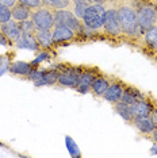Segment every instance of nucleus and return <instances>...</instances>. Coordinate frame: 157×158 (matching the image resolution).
Here are the masks:
<instances>
[{"label":"nucleus","mask_w":157,"mask_h":158,"mask_svg":"<svg viewBox=\"0 0 157 158\" xmlns=\"http://www.w3.org/2000/svg\"><path fill=\"white\" fill-rule=\"evenodd\" d=\"M117 7L118 19L122 28V35H126L129 38H137L141 35V28L137 20V12H135V7L130 3H122L119 2Z\"/></svg>","instance_id":"1"},{"label":"nucleus","mask_w":157,"mask_h":158,"mask_svg":"<svg viewBox=\"0 0 157 158\" xmlns=\"http://www.w3.org/2000/svg\"><path fill=\"white\" fill-rule=\"evenodd\" d=\"M106 6L99 4V3H92L87 6L85 12L83 15V26L91 28V30L99 31L103 30V23H104V16H106Z\"/></svg>","instance_id":"2"},{"label":"nucleus","mask_w":157,"mask_h":158,"mask_svg":"<svg viewBox=\"0 0 157 158\" xmlns=\"http://www.w3.org/2000/svg\"><path fill=\"white\" fill-rule=\"evenodd\" d=\"M135 12L141 33L157 24V6L153 3H141L140 6L135 7Z\"/></svg>","instance_id":"3"},{"label":"nucleus","mask_w":157,"mask_h":158,"mask_svg":"<svg viewBox=\"0 0 157 158\" xmlns=\"http://www.w3.org/2000/svg\"><path fill=\"white\" fill-rule=\"evenodd\" d=\"M53 14H54V24H61V26L72 28L77 35L83 31V22L74 15L72 10H53Z\"/></svg>","instance_id":"4"},{"label":"nucleus","mask_w":157,"mask_h":158,"mask_svg":"<svg viewBox=\"0 0 157 158\" xmlns=\"http://www.w3.org/2000/svg\"><path fill=\"white\" fill-rule=\"evenodd\" d=\"M30 19L34 22L35 27L38 30H52L54 27V14H53V10L48 8L45 6L33 10Z\"/></svg>","instance_id":"5"},{"label":"nucleus","mask_w":157,"mask_h":158,"mask_svg":"<svg viewBox=\"0 0 157 158\" xmlns=\"http://www.w3.org/2000/svg\"><path fill=\"white\" fill-rule=\"evenodd\" d=\"M103 30L111 37H121L122 35V28H121L119 19H118L117 7H110V8L106 10Z\"/></svg>","instance_id":"6"},{"label":"nucleus","mask_w":157,"mask_h":158,"mask_svg":"<svg viewBox=\"0 0 157 158\" xmlns=\"http://www.w3.org/2000/svg\"><path fill=\"white\" fill-rule=\"evenodd\" d=\"M81 69L77 68H68L65 70H61L58 74V84L68 88H76L78 84Z\"/></svg>","instance_id":"7"},{"label":"nucleus","mask_w":157,"mask_h":158,"mask_svg":"<svg viewBox=\"0 0 157 158\" xmlns=\"http://www.w3.org/2000/svg\"><path fill=\"white\" fill-rule=\"evenodd\" d=\"M52 37H53V44H65V42H70L77 37L72 28L61 26V24H54L52 28Z\"/></svg>","instance_id":"8"},{"label":"nucleus","mask_w":157,"mask_h":158,"mask_svg":"<svg viewBox=\"0 0 157 158\" xmlns=\"http://www.w3.org/2000/svg\"><path fill=\"white\" fill-rule=\"evenodd\" d=\"M0 30H2V33L8 38V41L11 42V44H15L18 39L20 38V35H22L19 23L14 19L8 20V22H6V23H2L0 24Z\"/></svg>","instance_id":"9"},{"label":"nucleus","mask_w":157,"mask_h":158,"mask_svg":"<svg viewBox=\"0 0 157 158\" xmlns=\"http://www.w3.org/2000/svg\"><path fill=\"white\" fill-rule=\"evenodd\" d=\"M123 89H125V85L123 82H119V81H112L110 82L108 88H107L106 93L103 95L106 102L111 103V104H115L121 100L122 98V93H123Z\"/></svg>","instance_id":"10"},{"label":"nucleus","mask_w":157,"mask_h":158,"mask_svg":"<svg viewBox=\"0 0 157 158\" xmlns=\"http://www.w3.org/2000/svg\"><path fill=\"white\" fill-rule=\"evenodd\" d=\"M131 124H133L141 134H145V135H151L153 130L156 128V123L153 122L152 116H135Z\"/></svg>","instance_id":"11"},{"label":"nucleus","mask_w":157,"mask_h":158,"mask_svg":"<svg viewBox=\"0 0 157 158\" xmlns=\"http://www.w3.org/2000/svg\"><path fill=\"white\" fill-rule=\"evenodd\" d=\"M96 76H98V74L91 70H81L80 78H78V84L74 89H76L78 93H81V95L88 93L91 91V84H92V81L95 80Z\"/></svg>","instance_id":"12"},{"label":"nucleus","mask_w":157,"mask_h":158,"mask_svg":"<svg viewBox=\"0 0 157 158\" xmlns=\"http://www.w3.org/2000/svg\"><path fill=\"white\" fill-rule=\"evenodd\" d=\"M131 108H133L134 116H151L153 108H155V104L146 98H142L137 103L131 104Z\"/></svg>","instance_id":"13"},{"label":"nucleus","mask_w":157,"mask_h":158,"mask_svg":"<svg viewBox=\"0 0 157 158\" xmlns=\"http://www.w3.org/2000/svg\"><path fill=\"white\" fill-rule=\"evenodd\" d=\"M114 110H115V112L119 115L125 122H127V123H133L135 116H134L133 108H131L130 104H126V103H123V102L119 100L118 103L114 104Z\"/></svg>","instance_id":"14"},{"label":"nucleus","mask_w":157,"mask_h":158,"mask_svg":"<svg viewBox=\"0 0 157 158\" xmlns=\"http://www.w3.org/2000/svg\"><path fill=\"white\" fill-rule=\"evenodd\" d=\"M14 45L19 49H28V50H33V52H39L41 50L35 35H20V38Z\"/></svg>","instance_id":"15"},{"label":"nucleus","mask_w":157,"mask_h":158,"mask_svg":"<svg viewBox=\"0 0 157 158\" xmlns=\"http://www.w3.org/2000/svg\"><path fill=\"white\" fill-rule=\"evenodd\" d=\"M31 12H33V10H31V8H28V7H26V6L19 4V3H16L14 7H11L12 19L16 20L18 23L30 19V18H31Z\"/></svg>","instance_id":"16"},{"label":"nucleus","mask_w":157,"mask_h":158,"mask_svg":"<svg viewBox=\"0 0 157 158\" xmlns=\"http://www.w3.org/2000/svg\"><path fill=\"white\" fill-rule=\"evenodd\" d=\"M110 82H111V81H110L107 77L102 76V74H98V76L95 77V80L92 81V84H91V91L94 92L96 96H100V98H103V95L106 93L107 88H108Z\"/></svg>","instance_id":"17"},{"label":"nucleus","mask_w":157,"mask_h":158,"mask_svg":"<svg viewBox=\"0 0 157 158\" xmlns=\"http://www.w3.org/2000/svg\"><path fill=\"white\" fill-rule=\"evenodd\" d=\"M142 98H145L142 93L138 91L137 88L134 87H125L123 93H122V98H121V102L126 103V104H134L137 103L138 100H141Z\"/></svg>","instance_id":"18"},{"label":"nucleus","mask_w":157,"mask_h":158,"mask_svg":"<svg viewBox=\"0 0 157 158\" xmlns=\"http://www.w3.org/2000/svg\"><path fill=\"white\" fill-rule=\"evenodd\" d=\"M8 69L12 74H16V76H28L33 72V65L23 62V61H15L10 65Z\"/></svg>","instance_id":"19"},{"label":"nucleus","mask_w":157,"mask_h":158,"mask_svg":"<svg viewBox=\"0 0 157 158\" xmlns=\"http://www.w3.org/2000/svg\"><path fill=\"white\" fill-rule=\"evenodd\" d=\"M35 38L41 49H50L53 45V37H52V30H37Z\"/></svg>","instance_id":"20"},{"label":"nucleus","mask_w":157,"mask_h":158,"mask_svg":"<svg viewBox=\"0 0 157 158\" xmlns=\"http://www.w3.org/2000/svg\"><path fill=\"white\" fill-rule=\"evenodd\" d=\"M144 41L145 44L151 48L153 52L157 53V24L152 26L151 28H148L146 31H144Z\"/></svg>","instance_id":"21"},{"label":"nucleus","mask_w":157,"mask_h":158,"mask_svg":"<svg viewBox=\"0 0 157 158\" xmlns=\"http://www.w3.org/2000/svg\"><path fill=\"white\" fill-rule=\"evenodd\" d=\"M42 6L50 10H64L72 7V0H41Z\"/></svg>","instance_id":"22"},{"label":"nucleus","mask_w":157,"mask_h":158,"mask_svg":"<svg viewBox=\"0 0 157 158\" xmlns=\"http://www.w3.org/2000/svg\"><path fill=\"white\" fill-rule=\"evenodd\" d=\"M58 70H44L42 78L39 81V87L41 85H54L58 84Z\"/></svg>","instance_id":"23"},{"label":"nucleus","mask_w":157,"mask_h":158,"mask_svg":"<svg viewBox=\"0 0 157 158\" xmlns=\"http://www.w3.org/2000/svg\"><path fill=\"white\" fill-rule=\"evenodd\" d=\"M19 27H20V33H22V35H35V33H37V30H38L31 19L20 22Z\"/></svg>","instance_id":"24"},{"label":"nucleus","mask_w":157,"mask_h":158,"mask_svg":"<svg viewBox=\"0 0 157 158\" xmlns=\"http://www.w3.org/2000/svg\"><path fill=\"white\" fill-rule=\"evenodd\" d=\"M11 19H12L11 7H7L6 4L0 3V24L8 22V20H11Z\"/></svg>","instance_id":"25"},{"label":"nucleus","mask_w":157,"mask_h":158,"mask_svg":"<svg viewBox=\"0 0 157 158\" xmlns=\"http://www.w3.org/2000/svg\"><path fill=\"white\" fill-rule=\"evenodd\" d=\"M18 3L22 6H26L31 10H35V8H39L42 7V2L41 0H18Z\"/></svg>","instance_id":"26"},{"label":"nucleus","mask_w":157,"mask_h":158,"mask_svg":"<svg viewBox=\"0 0 157 158\" xmlns=\"http://www.w3.org/2000/svg\"><path fill=\"white\" fill-rule=\"evenodd\" d=\"M85 8H87V6L85 4H72V11H73L74 15L78 18V19H83Z\"/></svg>","instance_id":"27"},{"label":"nucleus","mask_w":157,"mask_h":158,"mask_svg":"<svg viewBox=\"0 0 157 158\" xmlns=\"http://www.w3.org/2000/svg\"><path fill=\"white\" fill-rule=\"evenodd\" d=\"M10 68L8 65V60H7V56L4 57H0V76H2L3 73Z\"/></svg>","instance_id":"28"},{"label":"nucleus","mask_w":157,"mask_h":158,"mask_svg":"<svg viewBox=\"0 0 157 158\" xmlns=\"http://www.w3.org/2000/svg\"><path fill=\"white\" fill-rule=\"evenodd\" d=\"M66 145H68V149L72 152V156H73V150H78L77 146H76V143H74L72 139L69 138V136H66Z\"/></svg>","instance_id":"29"},{"label":"nucleus","mask_w":157,"mask_h":158,"mask_svg":"<svg viewBox=\"0 0 157 158\" xmlns=\"http://www.w3.org/2000/svg\"><path fill=\"white\" fill-rule=\"evenodd\" d=\"M0 45H4V46L11 45V42H10V41H8V38H7L6 35L2 33V30H0Z\"/></svg>","instance_id":"30"},{"label":"nucleus","mask_w":157,"mask_h":158,"mask_svg":"<svg viewBox=\"0 0 157 158\" xmlns=\"http://www.w3.org/2000/svg\"><path fill=\"white\" fill-rule=\"evenodd\" d=\"M72 4H85V6H90V4H92V0H72Z\"/></svg>","instance_id":"31"},{"label":"nucleus","mask_w":157,"mask_h":158,"mask_svg":"<svg viewBox=\"0 0 157 158\" xmlns=\"http://www.w3.org/2000/svg\"><path fill=\"white\" fill-rule=\"evenodd\" d=\"M0 3L6 4L7 7H14L18 3V0H0Z\"/></svg>","instance_id":"32"},{"label":"nucleus","mask_w":157,"mask_h":158,"mask_svg":"<svg viewBox=\"0 0 157 158\" xmlns=\"http://www.w3.org/2000/svg\"><path fill=\"white\" fill-rule=\"evenodd\" d=\"M152 119H153V122L156 123V126H157V106H155V108H153V112H152Z\"/></svg>","instance_id":"33"},{"label":"nucleus","mask_w":157,"mask_h":158,"mask_svg":"<svg viewBox=\"0 0 157 158\" xmlns=\"http://www.w3.org/2000/svg\"><path fill=\"white\" fill-rule=\"evenodd\" d=\"M151 138H152L155 142H157V126H156V128H155V130H153V132L151 134Z\"/></svg>","instance_id":"34"},{"label":"nucleus","mask_w":157,"mask_h":158,"mask_svg":"<svg viewBox=\"0 0 157 158\" xmlns=\"http://www.w3.org/2000/svg\"><path fill=\"white\" fill-rule=\"evenodd\" d=\"M92 3H99V4H106V3H108L107 0H92Z\"/></svg>","instance_id":"35"},{"label":"nucleus","mask_w":157,"mask_h":158,"mask_svg":"<svg viewBox=\"0 0 157 158\" xmlns=\"http://www.w3.org/2000/svg\"><path fill=\"white\" fill-rule=\"evenodd\" d=\"M151 152H152L153 154H157V142H156V145L152 147V150H151Z\"/></svg>","instance_id":"36"},{"label":"nucleus","mask_w":157,"mask_h":158,"mask_svg":"<svg viewBox=\"0 0 157 158\" xmlns=\"http://www.w3.org/2000/svg\"><path fill=\"white\" fill-rule=\"evenodd\" d=\"M108 3H119V2H122V0H107Z\"/></svg>","instance_id":"37"}]
</instances>
